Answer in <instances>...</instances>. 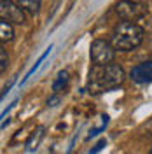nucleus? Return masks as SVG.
<instances>
[{
    "mask_svg": "<svg viewBox=\"0 0 152 154\" xmlns=\"http://www.w3.org/2000/svg\"><path fill=\"white\" fill-rule=\"evenodd\" d=\"M0 18H2V21H7V23H16V25L25 23L23 9L12 0H2L0 2Z\"/></svg>",
    "mask_w": 152,
    "mask_h": 154,
    "instance_id": "nucleus-5",
    "label": "nucleus"
},
{
    "mask_svg": "<svg viewBox=\"0 0 152 154\" xmlns=\"http://www.w3.org/2000/svg\"><path fill=\"white\" fill-rule=\"evenodd\" d=\"M44 133H46V126H37V128H35V131L30 135V138L26 140V144H25L26 152H33V151H37V147L40 145L42 138H44Z\"/></svg>",
    "mask_w": 152,
    "mask_h": 154,
    "instance_id": "nucleus-7",
    "label": "nucleus"
},
{
    "mask_svg": "<svg viewBox=\"0 0 152 154\" xmlns=\"http://www.w3.org/2000/svg\"><path fill=\"white\" fill-rule=\"evenodd\" d=\"M51 49H53V48H51V46H49V48L46 49V53H44V54H40V58H38L37 61H35V65H33V67L30 68L28 72H26V75L23 77V81H21V84H25V82H26V81H28L30 77H32V74H33V72H35V70H37L38 67H40V63H42V61H44V60H46V56H47L49 53H51Z\"/></svg>",
    "mask_w": 152,
    "mask_h": 154,
    "instance_id": "nucleus-11",
    "label": "nucleus"
},
{
    "mask_svg": "<svg viewBox=\"0 0 152 154\" xmlns=\"http://www.w3.org/2000/svg\"><path fill=\"white\" fill-rule=\"evenodd\" d=\"M68 82H70V74H68L67 70H61L59 74H58L56 81L53 82V91L54 93H59V91H65L68 86Z\"/></svg>",
    "mask_w": 152,
    "mask_h": 154,
    "instance_id": "nucleus-8",
    "label": "nucleus"
},
{
    "mask_svg": "<svg viewBox=\"0 0 152 154\" xmlns=\"http://www.w3.org/2000/svg\"><path fill=\"white\" fill-rule=\"evenodd\" d=\"M16 4H18L23 11L30 12V14H35V12H38V9H40V2H38V0H18Z\"/></svg>",
    "mask_w": 152,
    "mask_h": 154,
    "instance_id": "nucleus-10",
    "label": "nucleus"
},
{
    "mask_svg": "<svg viewBox=\"0 0 152 154\" xmlns=\"http://www.w3.org/2000/svg\"><path fill=\"white\" fill-rule=\"evenodd\" d=\"M115 11H117V14L121 16L123 21L133 23V21L143 18V16L149 12V4H147V2H131V0H124V2H119V4L115 5Z\"/></svg>",
    "mask_w": 152,
    "mask_h": 154,
    "instance_id": "nucleus-3",
    "label": "nucleus"
},
{
    "mask_svg": "<svg viewBox=\"0 0 152 154\" xmlns=\"http://www.w3.org/2000/svg\"><path fill=\"white\" fill-rule=\"evenodd\" d=\"M102 119H103V125L100 126V128H96V130H91V131H89V135H87V138H89V140H91L93 137H96V135L100 133V131H103V130H105V126L108 125V116H107V114L102 116Z\"/></svg>",
    "mask_w": 152,
    "mask_h": 154,
    "instance_id": "nucleus-13",
    "label": "nucleus"
},
{
    "mask_svg": "<svg viewBox=\"0 0 152 154\" xmlns=\"http://www.w3.org/2000/svg\"><path fill=\"white\" fill-rule=\"evenodd\" d=\"M143 32L142 26H138L136 23H128V21H119L114 26L112 32V46L117 51H133L136 49L143 40Z\"/></svg>",
    "mask_w": 152,
    "mask_h": 154,
    "instance_id": "nucleus-2",
    "label": "nucleus"
},
{
    "mask_svg": "<svg viewBox=\"0 0 152 154\" xmlns=\"http://www.w3.org/2000/svg\"><path fill=\"white\" fill-rule=\"evenodd\" d=\"M7 67H9V56H7V51L2 48V49H0V70H2V72H5Z\"/></svg>",
    "mask_w": 152,
    "mask_h": 154,
    "instance_id": "nucleus-12",
    "label": "nucleus"
},
{
    "mask_svg": "<svg viewBox=\"0 0 152 154\" xmlns=\"http://www.w3.org/2000/svg\"><path fill=\"white\" fill-rule=\"evenodd\" d=\"M58 103H59V96H56V95L51 96V98L47 100V105H49V107H56Z\"/></svg>",
    "mask_w": 152,
    "mask_h": 154,
    "instance_id": "nucleus-15",
    "label": "nucleus"
},
{
    "mask_svg": "<svg viewBox=\"0 0 152 154\" xmlns=\"http://www.w3.org/2000/svg\"><path fill=\"white\" fill-rule=\"evenodd\" d=\"M129 77L133 79V82L136 84H147L152 82V60H147L143 63H138L136 67L131 68Z\"/></svg>",
    "mask_w": 152,
    "mask_h": 154,
    "instance_id": "nucleus-6",
    "label": "nucleus"
},
{
    "mask_svg": "<svg viewBox=\"0 0 152 154\" xmlns=\"http://www.w3.org/2000/svg\"><path fill=\"white\" fill-rule=\"evenodd\" d=\"M105 145H107V140H105V138H102V140H100V142H98V144H96L95 147L91 149V151H89V154H96V152H100V151L103 149Z\"/></svg>",
    "mask_w": 152,
    "mask_h": 154,
    "instance_id": "nucleus-14",
    "label": "nucleus"
},
{
    "mask_svg": "<svg viewBox=\"0 0 152 154\" xmlns=\"http://www.w3.org/2000/svg\"><path fill=\"white\" fill-rule=\"evenodd\" d=\"M115 56V49L110 42L98 38L91 44V60L96 67H105V65H110L114 61Z\"/></svg>",
    "mask_w": 152,
    "mask_h": 154,
    "instance_id": "nucleus-4",
    "label": "nucleus"
},
{
    "mask_svg": "<svg viewBox=\"0 0 152 154\" xmlns=\"http://www.w3.org/2000/svg\"><path fill=\"white\" fill-rule=\"evenodd\" d=\"M14 38V30H12V25L7 23V21H0V40L5 44V42H11Z\"/></svg>",
    "mask_w": 152,
    "mask_h": 154,
    "instance_id": "nucleus-9",
    "label": "nucleus"
},
{
    "mask_svg": "<svg viewBox=\"0 0 152 154\" xmlns=\"http://www.w3.org/2000/svg\"><path fill=\"white\" fill-rule=\"evenodd\" d=\"M149 154H152V149H150V152H149Z\"/></svg>",
    "mask_w": 152,
    "mask_h": 154,
    "instance_id": "nucleus-16",
    "label": "nucleus"
},
{
    "mask_svg": "<svg viewBox=\"0 0 152 154\" xmlns=\"http://www.w3.org/2000/svg\"><path fill=\"white\" fill-rule=\"evenodd\" d=\"M126 79L123 67L110 63V65H105V67H93L89 72V79H87V91L98 95V93H103V91H110L114 88L121 86Z\"/></svg>",
    "mask_w": 152,
    "mask_h": 154,
    "instance_id": "nucleus-1",
    "label": "nucleus"
}]
</instances>
